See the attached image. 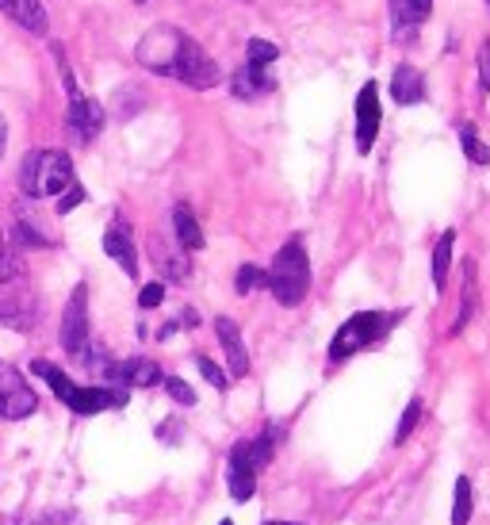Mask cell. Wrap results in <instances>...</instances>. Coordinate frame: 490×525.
Returning <instances> with one entry per match:
<instances>
[{"label":"cell","mask_w":490,"mask_h":525,"mask_svg":"<svg viewBox=\"0 0 490 525\" xmlns=\"http://www.w3.org/2000/svg\"><path fill=\"white\" fill-rule=\"evenodd\" d=\"M74 184V162L62 150H35L23 158L20 169V188L35 200H47V196H57Z\"/></svg>","instance_id":"obj_1"},{"label":"cell","mask_w":490,"mask_h":525,"mask_svg":"<svg viewBox=\"0 0 490 525\" xmlns=\"http://www.w3.org/2000/svg\"><path fill=\"white\" fill-rule=\"evenodd\" d=\"M272 295L284 303V307H295L302 303V295L311 288V265H307V249H302V238H292L284 242V249L276 253L272 261V273L265 276Z\"/></svg>","instance_id":"obj_2"},{"label":"cell","mask_w":490,"mask_h":525,"mask_svg":"<svg viewBox=\"0 0 490 525\" xmlns=\"http://www.w3.org/2000/svg\"><path fill=\"white\" fill-rule=\"evenodd\" d=\"M387 326H391V315H380V311H360V315H353L337 330L334 346H329V357H334V361L353 357L356 349H364V346L376 342V337H383Z\"/></svg>","instance_id":"obj_3"},{"label":"cell","mask_w":490,"mask_h":525,"mask_svg":"<svg viewBox=\"0 0 490 525\" xmlns=\"http://www.w3.org/2000/svg\"><path fill=\"white\" fill-rule=\"evenodd\" d=\"M180 42H184V31H177V27H153L138 42V62L157 77H172Z\"/></svg>","instance_id":"obj_4"},{"label":"cell","mask_w":490,"mask_h":525,"mask_svg":"<svg viewBox=\"0 0 490 525\" xmlns=\"http://www.w3.org/2000/svg\"><path fill=\"white\" fill-rule=\"evenodd\" d=\"M172 77L184 81L188 89H214V84H219V66H214V58L196 39L184 35L180 50H177V66H172Z\"/></svg>","instance_id":"obj_5"},{"label":"cell","mask_w":490,"mask_h":525,"mask_svg":"<svg viewBox=\"0 0 490 525\" xmlns=\"http://www.w3.org/2000/svg\"><path fill=\"white\" fill-rule=\"evenodd\" d=\"M39 407V395L27 388V380L20 376V368L12 364H0V418H27L35 415Z\"/></svg>","instance_id":"obj_6"},{"label":"cell","mask_w":490,"mask_h":525,"mask_svg":"<svg viewBox=\"0 0 490 525\" xmlns=\"http://www.w3.org/2000/svg\"><path fill=\"white\" fill-rule=\"evenodd\" d=\"M84 346H89V288L77 284L62 315V349L69 357H81Z\"/></svg>","instance_id":"obj_7"},{"label":"cell","mask_w":490,"mask_h":525,"mask_svg":"<svg viewBox=\"0 0 490 525\" xmlns=\"http://www.w3.org/2000/svg\"><path fill=\"white\" fill-rule=\"evenodd\" d=\"M376 135H380V89L376 81H368L356 96V150L368 153L376 146Z\"/></svg>","instance_id":"obj_8"},{"label":"cell","mask_w":490,"mask_h":525,"mask_svg":"<svg viewBox=\"0 0 490 525\" xmlns=\"http://www.w3.org/2000/svg\"><path fill=\"white\" fill-rule=\"evenodd\" d=\"M226 484H230V494H234L238 503L253 499L257 491V468H253V457H249V445H234L230 452V472H226Z\"/></svg>","instance_id":"obj_9"},{"label":"cell","mask_w":490,"mask_h":525,"mask_svg":"<svg viewBox=\"0 0 490 525\" xmlns=\"http://www.w3.org/2000/svg\"><path fill=\"white\" fill-rule=\"evenodd\" d=\"M100 127H104V108L89 96H69V131H74L81 142H92L100 135Z\"/></svg>","instance_id":"obj_10"},{"label":"cell","mask_w":490,"mask_h":525,"mask_svg":"<svg viewBox=\"0 0 490 525\" xmlns=\"http://www.w3.org/2000/svg\"><path fill=\"white\" fill-rule=\"evenodd\" d=\"M104 253L111 261L123 265L127 276H138V253H135V242H131V226L127 223H111L108 234H104Z\"/></svg>","instance_id":"obj_11"},{"label":"cell","mask_w":490,"mask_h":525,"mask_svg":"<svg viewBox=\"0 0 490 525\" xmlns=\"http://www.w3.org/2000/svg\"><path fill=\"white\" fill-rule=\"evenodd\" d=\"M0 12H4L8 20H16L23 31H31V35H47V8L39 4V0H0Z\"/></svg>","instance_id":"obj_12"},{"label":"cell","mask_w":490,"mask_h":525,"mask_svg":"<svg viewBox=\"0 0 490 525\" xmlns=\"http://www.w3.org/2000/svg\"><path fill=\"white\" fill-rule=\"evenodd\" d=\"M214 334L226 349V361H230V376H245L249 372V357H245V346H241V334L234 319H214Z\"/></svg>","instance_id":"obj_13"},{"label":"cell","mask_w":490,"mask_h":525,"mask_svg":"<svg viewBox=\"0 0 490 525\" xmlns=\"http://www.w3.org/2000/svg\"><path fill=\"white\" fill-rule=\"evenodd\" d=\"M391 96H395V104H402V108L422 104L425 101V77H422V69L398 66L395 77H391Z\"/></svg>","instance_id":"obj_14"},{"label":"cell","mask_w":490,"mask_h":525,"mask_svg":"<svg viewBox=\"0 0 490 525\" xmlns=\"http://www.w3.org/2000/svg\"><path fill=\"white\" fill-rule=\"evenodd\" d=\"M230 89H234L238 101H257V96H265L276 89V81H272L265 69H257V66H245L234 74V81H230Z\"/></svg>","instance_id":"obj_15"},{"label":"cell","mask_w":490,"mask_h":525,"mask_svg":"<svg viewBox=\"0 0 490 525\" xmlns=\"http://www.w3.org/2000/svg\"><path fill=\"white\" fill-rule=\"evenodd\" d=\"M172 231H177V242L184 249H204V231H199L192 207H184V204L172 207Z\"/></svg>","instance_id":"obj_16"},{"label":"cell","mask_w":490,"mask_h":525,"mask_svg":"<svg viewBox=\"0 0 490 525\" xmlns=\"http://www.w3.org/2000/svg\"><path fill=\"white\" fill-rule=\"evenodd\" d=\"M0 326L27 334L35 326V303H27V300H0Z\"/></svg>","instance_id":"obj_17"},{"label":"cell","mask_w":490,"mask_h":525,"mask_svg":"<svg viewBox=\"0 0 490 525\" xmlns=\"http://www.w3.org/2000/svg\"><path fill=\"white\" fill-rule=\"evenodd\" d=\"M31 372L47 380V384L54 388V395H57V399H62V403H69V399H74L77 384H74V380H69V376H66L57 364H50V361H35V364H31Z\"/></svg>","instance_id":"obj_18"},{"label":"cell","mask_w":490,"mask_h":525,"mask_svg":"<svg viewBox=\"0 0 490 525\" xmlns=\"http://www.w3.org/2000/svg\"><path fill=\"white\" fill-rule=\"evenodd\" d=\"M452 246H456V231H444V234L437 238V249H433V284H437V292H444V284H449Z\"/></svg>","instance_id":"obj_19"},{"label":"cell","mask_w":490,"mask_h":525,"mask_svg":"<svg viewBox=\"0 0 490 525\" xmlns=\"http://www.w3.org/2000/svg\"><path fill=\"white\" fill-rule=\"evenodd\" d=\"M391 23H395V35L398 39H410L417 31V20L414 16V8H410V0H391Z\"/></svg>","instance_id":"obj_20"},{"label":"cell","mask_w":490,"mask_h":525,"mask_svg":"<svg viewBox=\"0 0 490 525\" xmlns=\"http://www.w3.org/2000/svg\"><path fill=\"white\" fill-rule=\"evenodd\" d=\"M464 276H468V292H464V307H459V315L452 322V334L464 330V326L471 322V315H475V265L471 261H464Z\"/></svg>","instance_id":"obj_21"},{"label":"cell","mask_w":490,"mask_h":525,"mask_svg":"<svg viewBox=\"0 0 490 525\" xmlns=\"http://www.w3.org/2000/svg\"><path fill=\"white\" fill-rule=\"evenodd\" d=\"M153 249H157V265H162V273L169 280H184V276H188V258H184V253H169L157 242H153Z\"/></svg>","instance_id":"obj_22"},{"label":"cell","mask_w":490,"mask_h":525,"mask_svg":"<svg viewBox=\"0 0 490 525\" xmlns=\"http://www.w3.org/2000/svg\"><path fill=\"white\" fill-rule=\"evenodd\" d=\"M459 142H464V153H468V158H471L475 165H490V146H483L471 123L459 127Z\"/></svg>","instance_id":"obj_23"},{"label":"cell","mask_w":490,"mask_h":525,"mask_svg":"<svg viewBox=\"0 0 490 525\" xmlns=\"http://www.w3.org/2000/svg\"><path fill=\"white\" fill-rule=\"evenodd\" d=\"M471 521V479H456V503H452V525Z\"/></svg>","instance_id":"obj_24"},{"label":"cell","mask_w":490,"mask_h":525,"mask_svg":"<svg viewBox=\"0 0 490 525\" xmlns=\"http://www.w3.org/2000/svg\"><path fill=\"white\" fill-rule=\"evenodd\" d=\"M417 418H422V399H410V403H407V410H402V422H398V430H395V445L410 442V433H414Z\"/></svg>","instance_id":"obj_25"},{"label":"cell","mask_w":490,"mask_h":525,"mask_svg":"<svg viewBox=\"0 0 490 525\" xmlns=\"http://www.w3.org/2000/svg\"><path fill=\"white\" fill-rule=\"evenodd\" d=\"M23 273V261H20V253L0 242V284H12Z\"/></svg>","instance_id":"obj_26"},{"label":"cell","mask_w":490,"mask_h":525,"mask_svg":"<svg viewBox=\"0 0 490 525\" xmlns=\"http://www.w3.org/2000/svg\"><path fill=\"white\" fill-rule=\"evenodd\" d=\"M276 58H280L276 42H265V39H249V66L265 69L268 62H276Z\"/></svg>","instance_id":"obj_27"},{"label":"cell","mask_w":490,"mask_h":525,"mask_svg":"<svg viewBox=\"0 0 490 525\" xmlns=\"http://www.w3.org/2000/svg\"><path fill=\"white\" fill-rule=\"evenodd\" d=\"M261 284H268V280H265V273H261L257 265H241V268H238V276H234L238 295H249L253 288H261Z\"/></svg>","instance_id":"obj_28"},{"label":"cell","mask_w":490,"mask_h":525,"mask_svg":"<svg viewBox=\"0 0 490 525\" xmlns=\"http://www.w3.org/2000/svg\"><path fill=\"white\" fill-rule=\"evenodd\" d=\"M0 525H81L77 514H47V518H4Z\"/></svg>","instance_id":"obj_29"},{"label":"cell","mask_w":490,"mask_h":525,"mask_svg":"<svg viewBox=\"0 0 490 525\" xmlns=\"http://www.w3.org/2000/svg\"><path fill=\"white\" fill-rule=\"evenodd\" d=\"M196 364H199V372H204V380H207V384H214V388H219V391H226V384H230V376L223 372V368L219 364H214L211 357H196Z\"/></svg>","instance_id":"obj_30"},{"label":"cell","mask_w":490,"mask_h":525,"mask_svg":"<svg viewBox=\"0 0 490 525\" xmlns=\"http://www.w3.org/2000/svg\"><path fill=\"white\" fill-rule=\"evenodd\" d=\"M12 242L16 246H47V238H42L31 223H16L12 226Z\"/></svg>","instance_id":"obj_31"},{"label":"cell","mask_w":490,"mask_h":525,"mask_svg":"<svg viewBox=\"0 0 490 525\" xmlns=\"http://www.w3.org/2000/svg\"><path fill=\"white\" fill-rule=\"evenodd\" d=\"M165 388H169V395H172V399H177L180 407H196V391H192L188 384H184V380L169 376V380H165Z\"/></svg>","instance_id":"obj_32"},{"label":"cell","mask_w":490,"mask_h":525,"mask_svg":"<svg viewBox=\"0 0 490 525\" xmlns=\"http://www.w3.org/2000/svg\"><path fill=\"white\" fill-rule=\"evenodd\" d=\"M77 204H84V188H81V184H69L66 196L57 200V215H69V211H74Z\"/></svg>","instance_id":"obj_33"},{"label":"cell","mask_w":490,"mask_h":525,"mask_svg":"<svg viewBox=\"0 0 490 525\" xmlns=\"http://www.w3.org/2000/svg\"><path fill=\"white\" fill-rule=\"evenodd\" d=\"M165 300V284H146V288H142L138 292V307H157V303H162Z\"/></svg>","instance_id":"obj_34"},{"label":"cell","mask_w":490,"mask_h":525,"mask_svg":"<svg viewBox=\"0 0 490 525\" xmlns=\"http://www.w3.org/2000/svg\"><path fill=\"white\" fill-rule=\"evenodd\" d=\"M479 81H483V89L490 92V39L483 42V50H479Z\"/></svg>","instance_id":"obj_35"},{"label":"cell","mask_w":490,"mask_h":525,"mask_svg":"<svg viewBox=\"0 0 490 525\" xmlns=\"http://www.w3.org/2000/svg\"><path fill=\"white\" fill-rule=\"evenodd\" d=\"M410 8H414V16H417V20H425V16H429V8H433V0H410Z\"/></svg>","instance_id":"obj_36"},{"label":"cell","mask_w":490,"mask_h":525,"mask_svg":"<svg viewBox=\"0 0 490 525\" xmlns=\"http://www.w3.org/2000/svg\"><path fill=\"white\" fill-rule=\"evenodd\" d=\"M4 138H8V127H4V116H0V153H4Z\"/></svg>","instance_id":"obj_37"},{"label":"cell","mask_w":490,"mask_h":525,"mask_svg":"<svg viewBox=\"0 0 490 525\" xmlns=\"http://www.w3.org/2000/svg\"><path fill=\"white\" fill-rule=\"evenodd\" d=\"M265 525H299V521H265Z\"/></svg>","instance_id":"obj_38"},{"label":"cell","mask_w":490,"mask_h":525,"mask_svg":"<svg viewBox=\"0 0 490 525\" xmlns=\"http://www.w3.org/2000/svg\"><path fill=\"white\" fill-rule=\"evenodd\" d=\"M219 525H234V521H219Z\"/></svg>","instance_id":"obj_39"},{"label":"cell","mask_w":490,"mask_h":525,"mask_svg":"<svg viewBox=\"0 0 490 525\" xmlns=\"http://www.w3.org/2000/svg\"><path fill=\"white\" fill-rule=\"evenodd\" d=\"M486 4H490V0H486Z\"/></svg>","instance_id":"obj_40"}]
</instances>
